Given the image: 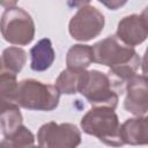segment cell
Here are the masks:
<instances>
[{"label":"cell","mask_w":148,"mask_h":148,"mask_svg":"<svg viewBox=\"0 0 148 148\" xmlns=\"http://www.w3.org/2000/svg\"><path fill=\"white\" fill-rule=\"evenodd\" d=\"M16 92L17 82L15 74L3 73L0 75V114L3 112L16 109Z\"/></svg>","instance_id":"8fae6325"},{"label":"cell","mask_w":148,"mask_h":148,"mask_svg":"<svg viewBox=\"0 0 148 148\" xmlns=\"http://www.w3.org/2000/svg\"><path fill=\"white\" fill-rule=\"evenodd\" d=\"M3 38L13 44L25 45L34 38L35 27L31 16L20 7H8L0 20Z\"/></svg>","instance_id":"5b68a950"},{"label":"cell","mask_w":148,"mask_h":148,"mask_svg":"<svg viewBox=\"0 0 148 148\" xmlns=\"http://www.w3.org/2000/svg\"><path fill=\"white\" fill-rule=\"evenodd\" d=\"M92 61L110 67L109 76L118 90H123V84L135 75L140 58L133 47L123 44L116 36H109L96 43L92 47Z\"/></svg>","instance_id":"6da1fadb"},{"label":"cell","mask_w":148,"mask_h":148,"mask_svg":"<svg viewBox=\"0 0 148 148\" xmlns=\"http://www.w3.org/2000/svg\"><path fill=\"white\" fill-rule=\"evenodd\" d=\"M40 148H76L81 142V134L72 124H56L53 121L43 125L38 132Z\"/></svg>","instance_id":"8992f818"},{"label":"cell","mask_w":148,"mask_h":148,"mask_svg":"<svg viewBox=\"0 0 148 148\" xmlns=\"http://www.w3.org/2000/svg\"><path fill=\"white\" fill-rule=\"evenodd\" d=\"M31 54V69L43 72L47 69L54 60V51L49 38L40 39L30 51Z\"/></svg>","instance_id":"7c38bea8"},{"label":"cell","mask_w":148,"mask_h":148,"mask_svg":"<svg viewBox=\"0 0 148 148\" xmlns=\"http://www.w3.org/2000/svg\"><path fill=\"white\" fill-rule=\"evenodd\" d=\"M121 143L146 145L147 143V121L146 118L128 119L119 128Z\"/></svg>","instance_id":"30bf717a"},{"label":"cell","mask_w":148,"mask_h":148,"mask_svg":"<svg viewBox=\"0 0 148 148\" xmlns=\"http://www.w3.org/2000/svg\"><path fill=\"white\" fill-rule=\"evenodd\" d=\"M104 16L91 6H83L71 20L69 32L77 40H89L103 29Z\"/></svg>","instance_id":"52a82bcc"},{"label":"cell","mask_w":148,"mask_h":148,"mask_svg":"<svg viewBox=\"0 0 148 148\" xmlns=\"http://www.w3.org/2000/svg\"><path fill=\"white\" fill-rule=\"evenodd\" d=\"M0 69H1V59H0Z\"/></svg>","instance_id":"e0dca14e"},{"label":"cell","mask_w":148,"mask_h":148,"mask_svg":"<svg viewBox=\"0 0 148 148\" xmlns=\"http://www.w3.org/2000/svg\"><path fill=\"white\" fill-rule=\"evenodd\" d=\"M82 130L90 135L97 136L102 142L119 147L121 146L119 136V121L113 109L110 108H94L82 118Z\"/></svg>","instance_id":"7a4b0ae2"},{"label":"cell","mask_w":148,"mask_h":148,"mask_svg":"<svg viewBox=\"0 0 148 148\" xmlns=\"http://www.w3.org/2000/svg\"><path fill=\"white\" fill-rule=\"evenodd\" d=\"M34 141V134L27 127L21 125L16 131L6 135L0 142V148H32Z\"/></svg>","instance_id":"5bb4252c"},{"label":"cell","mask_w":148,"mask_h":148,"mask_svg":"<svg viewBox=\"0 0 148 148\" xmlns=\"http://www.w3.org/2000/svg\"><path fill=\"white\" fill-rule=\"evenodd\" d=\"M32 148H40V147H35V146H34V147H32Z\"/></svg>","instance_id":"ac0fdd59"},{"label":"cell","mask_w":148,"mask_h":148,"mask_svg":"<svg viewBox=\"0 0 148 148\" xmlns=\"http://www.w3.org/2000/svg\"><path fill=\"white\" fill-rule=\"evenodd\" d=\"M114 86L109 75L98 71L84 72L80 91L89 103L97 108L114 109L118 102V95L114 91Z\"/></svg>","instance_id":"277c9868"},{"label":"cell","mask_w":148,"mask_h":148,"mask_svg":"<svg viewBox=\"0 0 148 148\" xmlns=\"http://www.w3.org/2000/svg\"><path fill=\"white\" fill-rule=\"evenodd\" d=\"M127 97L125 109L134 114H145L147 112V79L146 76L134 75L127 81Z\"/></svg>","instance_id":"9c48e42d"},{"label":"cell","mask_w":148,"mask_h":148,"mask_svg":"<svg viewBox=\"0 0 148 148\" xmlns=\"http://www.w3.org/2000/svg\"><path fill=\"white\" fill-rule=\"evenodd\" d=\"M92 61V50L88 45H74L67 54V66L71 69H84Z\"/></svg>","instance_id":"9a60e30c"},{"label":"cell","mask_w":148,"mask_h":148,"mask_svg":"<svg viewBox=\"0 0 148 148\" xmlns=\"http://www.w3.org/2000/svg\"><path fill=\"white\" fill-rule=\"evenodd\" d=\"M84 69H71L67 68L66 71L61 72L60 76L57 80L56 88L59 90V92L64 94H75L80 91Z\"/></svg>","instance_id":"4fadbf2b"},{"label":"cell","mask_w":148,"mask_h":148,"mask_svg":"<svg viewBox=\"0 0 148 148\" xmlns=\"http://www.w3.org/2000/svg\"><path fill=\"white\" fill-rule=\"evenodd\" d=\"M3 62L14 74L22 69L25 62V52L18 47H8L3 51Z\"/></svg>","instance_id":"2e32d148"},{"label":"cell","mask_w":148,"mask_h":148,"mask_svg":"<svg viewBox=\"0 0 148 148\" xmlns=\"http://www.w3.org/2000/svg\"><path fill=\"white\" fill-rule=\"evenodd\" d=\"M118 39L126 43L127 46H134L143 42L147 37V21L145 17L131 15L124 17L117 30Z\"/></svg>","instance_id":"ba28073f"},{"label":"cell","mask_w":148,"mask_h":148,"mask_svg":"<svg viewBox=\"0 0 148 148\" xmlns=\"http://www.w3.org/2000/svg\"><path fill=\"white\" fill-rule=\"evenodd\" d=\"M60 92L56 86L35 80H23L17 84L16 103L24 109L51 111L59 103Z\"/></svg>","instance_id":"3957f363"}]
</instances>
